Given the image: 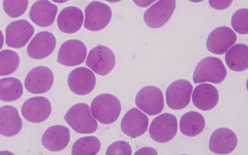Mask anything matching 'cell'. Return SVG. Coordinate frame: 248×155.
<instances>
[{
	"label": "cell",
	"instance_id": "cell-3",
	"mask_svg": "<svg viewBox=\"0 0 248 155\" xmlns=\"http://www.w3.org/2000/svg\"><path fill=\"white\" fill-rule=\"evenodd\" d=\"M227 75L226 69L219 59L207 57L201 60L194 70L193 80L195 83L210 82L221 83Z\"/></svg>",
	"mask_w": 248,
	"mask_h": 155
},
{
	"label": "cell",
	"instance_id": "cell-29",
	"mask_svg": "<svg viewBox=\"0 0 248 155\" xmlns=\"http://www.w3.org/2000/svg\"><path fill=\"white\" fill-rule=\"evenodd\" d=\"M231 25L235 31L240 34L248 32V10L241 8L235 11L232 16Z\"/></svg>",
	"mask_w": 248,
	"mask_h": 155
},
{
	"label": "cell",
	"instance_id": "cell-33",
	"mask_svg": "<svg viewBox=\"0 0 248 155\" xmlns=\"http://www.w3.org/2000/svg\"><path fill=\"white\" fill-rule=\"evenodd\" d=\"M134 155H158V154L154 148L151 147H144L136 151Z\"/></svg>",
	"mask_w": 248,
	"mask_h": 155
},
{
	"label": "cell",
	"instance_id": "cell-35",
	"mask_svg": "<svg viewBox=\"0 0 248 155\" xmlns=\"http://www.w3.org/2000/svg\"><path fill=\"white\" fill-rule=\"evenodd\" d=\"M0 155H15L12 152L8 151H0Z\"/></svg>",
	"mask_w": 248,
	"mask_h": 155
},
{
	"label": "cell",
	"instance_id": "cell-17",
	"mask_svg": "<svg viewBox=\"0 0 248 155\" xmlns=\"http://www.w3.org/2000/svg\"><path fill=\"white\" fill-rule=\"evenodd\" d=\"M56 43V38L51 32L40 31L33 37L28 45L27 54L34 59L45 58L53 52Z\"/></svg>",
	"mask_w": 248,
	"mask_h": 155
},
{
	"label": "cell",
	"instance_id": "cell-13",
	"mask_svg": "<svg viewBox=\"0 0 248 155\" xmlns=\"http://www.w3.org/2000/svg\"><path fill=\"white\" fill-rule=\"evenodd\" d=\"M51 106L49 101L43 96H35L26 100L21 107L24 118L33 123L45 121L50 114Z\"/></svg>",
	"mask_w": 248,
	"mask_h": 155
},
{
	"label": "cell",
	"instance_id": "cell-28",
	"mask_svg": "<svg viewBox=\"0 0 248 155\" xmlns=\"http://www.w3.org/2000/svg\"><path fill=\"white\" fill-rule=\"evenodd\" d=\"M19 64V57L16 52L10 49L0 51V76L13 73Z\"/></svg>",
	"mask_w": 248,
	"mask_h": 155
},
{
	"label": "cell",
	"instance_id": "cell-4",
	"mask_svg": "<svg viewBox=\"0 0 248 155\" xmlns=\"http://www.w3.org/2000/svg\"><path fill=\"white\" fill-rule=\"evenodd\" d=\"M177 131V120L173 114H161L152 121L149 132L151 138L159 143L167 142L171 140Z\"/></svg>",
	"mask_w": 248,
	"mask_h": 155
},
{
	"label": "cell",
	"instance_id": "cell-1",
	"mask_svg": "<svg viewBox=\"0 0 248 155\" xmlns=\"http://www.w3.org/2000/svg\"><path fill=\"white\" fill-rule=\"evenodd\" d=\"M64 119L78 133H93L97 129V123L92 115L90 108L85 103H78L72 106Z\"/></svg>",
	"mask_w": 248,
	"mask_h": 155
},
{
	"label": "cell",
	"instance_id": "cell-25",
	"mask_svg": "<svg viewBox=\"0 0 248 155\" xmlns=\"http://www.w3.org/2000/svg\"><path fill=\"white\" fill-rule=\"evenodd\" d=\"M205 121L200 113L190 111L184 114L181 117L179 127L181 133L188 137L200 134L204 129Z\"/></svg>",
	"mask_w": 248,
	"mask_h": 155
},
{
	"label": "cell",
	"instance_id": "cell-7",
	"mask_svg": "<svg viewBox=\"0 0 248 155\" xmlns=\"http://www.w3.org/2000/svg\"><path fill=\"white\" fill-rule=\"evenodd\" d=\"M115 63V57L112 51L107 46L100 45L90 51L86 60L88 67L103 76L112 70Z\"/></svg>",
	"mask_w": 248,
	"mask_h": 155
},
{
	"label": "cell",
	"instance_id": "cell-15",
	"mask_svg": "<svg viewBox=\"0 0 248 155\" xmlns=\"http://www.w3.org/2000/svg\"><path fill=\"white\" fill-rule=\"evenodd\" d=\"M67 82L72 92L78 95H84L93 90L96 79L91 70L85 67H79L69 73Z\"/></svg>",
	"mask_w": 248,
	"mask_h": 155
},
{
	"label": "cell",
	"instance_id": "cell-21",
	"mask_svg": "<svg viewBox=\"0 0 248 155\" xmlns=\"http://www.w3.org/2000/svg\"><path fill=\"white\" fill-rule=\"evenodd\" d=\"M219 99L218 92L213 85L208 83H202L197 85L194 89L192 101L198 108L206 111L213 108Z\"/></svg>",
	"mask_w": 248,
	"mask_h": 155
},
{
	"label": "cell",
	"instance_id": "cell-20",
	"mask_svg": "<svg viewBox=\"0 0 248 155\" xmlns=\"http://www.w3.org/2000/svg\"><path fill=\"white\" fill-rule=\"evenodd\" d=\"M70 139L69 130L65 126L56 125L48 127L44 133L43 145L50 151H60L68 145Z\"/></svg>",
	"mask_w": 248,
	"mask_h": 155
},
{
	"label": "cell",
	"instance_id": "cell-26",
	"mask_svg": "<svg viewBox=\"0 0 248 155\" xmlns=\"http://www.w3.org/2000/svg\"><path fill=\"white\" fill-rule=\"evenodd\" d=\"M23 86L21 81L14 77L0 79V100L12 102L18 99L23 94Z\"/></svg>",
	"mask_w": 248,
	"mask_h": 155
},
{
	"label": "cell",
	"instance_id": "cell-11",
	"mask_svg": "<svg viewBox=\"0 0 248 155\" xmlns=\"http://www.w3.org/2000/svg\"><path fill=\"white\" fill-rule=\"evenodd\" d=\"M34 32L33 27L26 20L13 21L5 29L6 44L11 47L21 48L27 44Z\"/></svg>",
	"mask_w": 248,
	"mask_h": 155
},
{
	"label": "cell",
	"instance_id": "cell-34",
	"mask_svg": "<svg viewBox=\"0 0 248 155\" xmlns=\"http://www.w3.org/2000/svg\"><path fill=\"white\" fill-rule=\"evenodd\" d=\"M4 43V37L2 31L0 30V49L2 48Z\"/></svg>",
	"mask_w": 248,
	"mask_h": 155
},
{
	"label": "cell",
	"instance_id": "cell-37",
	"mask_svg": "<svg viewBox=\"0 0 248 155\" xmlns=\"http://www.w3.org/2000/svg\"><path fill=\"white\" fill-rule=\"evenodd\" d=\"M40 155H43L42 154H40Z\"/></svg>",
	"mask_w": 248,
	"mask_h": 155
},
{
	"label": "cell",
	"instance_id": "cell-24",
	"mask_svg": "<svg viewBox=\"0 0 248 155\" xmlns=\"http://www.w3.org/2000/svg\"><path fill=\"white\" fill-rule=\"evenodd\" d=\"M225 61L228 67L237 72L243 71L248 67V47L243 44H237L226 52Z\"/></svg>",
	"mask_w": 248,
	"mask_h": 155
},
{
	"label": "cell",
	"instance_id": "cell-30",
	"mask_svg": "<svg viewBox=\"0 0 248 155\" xmlns=\"http://www.w3.org/2000/svg\"><path fill=\"white\" fill-rule=\"evenodd\" d=\"M28 3V0H4L3 8L6 14L10 17L16 18L21 16L25 12Z\"/></svg>",
	"mask_w": 248,
	"mask_h": 155
},
{
	"label": "cell",
	"instance_id": "cell-2",
	"mask_svg": "<svg viewBox=\"0 0 248 155\" xmlns=\"http://www.w3.org/2000/svg\"><path fill=\"white\" fill-rule=\"evenodd\" d=\"M93 117L103 124H110L119 117L121 105L119 99L109 93L96 96L91 105Z\"/></svg>",
	"mask_w": 248,
	"mask_h": 155
},
{
	"label": "cell",
	"instance_id": "cell-12",
	"mask_svg": "<svg viewBox=\"0 0 248 155\" xmlns=\"http://www.w3.org/2000/svg\"><path fill=\"white\" fill-rule=\"evenodd\" d=\"M87 55V48L80 40L71 39L64 42L61 46L57 62L67 66H74L81 64Z\"/></svg>",
	"mask_w": 248,
	"mask_h": 155
},
{
	"label": "cell",
	"instance_id": "cell-32",
	"mask_svg": "<svg viewBox=\"0 0 248 155\" xmlns=\"http://www.w3.org/2000/svg\"><path fill=\"white\" fill-rule=\"evenodd\" d=\"M232 1V0H209V3L213 8L222 10L229 7Z\"/></svg>",
	"mask_w": 248,
	"mask_h": 155
},
{
	"label": "cell",
	"instance_id": "cell-8",
	"mask_svg": "<svg viewBox=\"0 0 248 155\" xmlns=\"http://www.w3.org/2000/svg\"><path fill=\"white\" fill-rule=\"evenodd\" d=\"M192 90V85L187 80L180 79L173 81L166 91L168 106L175 110L184 108L190 102Z\"/></svg>",
	"mask_w": 248,
	"mask_h": 155
},
{
	"label": "cell",
	"instance_id": "cell-31",
	"mask_svg": "<svg viewBox=\"0 0 248 155\" xmlns=\"http://www.w3.org/2000/svg\"><path fill=\"white\" fill-rule=\"evenodd\" d=\"M132 150L129 143L120 140L111 144L107 148L106 155H131Z\"/></svg>",
	"mask_w": 248,
	"mask_h": 155
},
{
	"label": "cell",
	"instance_id": "cell-10",
	"mask_svg": "<svg viewBox=\"0 0 248 155\" xmlns=\"http://www.w3.org/2000/svg\"><path fill=\"white\" fill-rule=\"evenodd\" d=\"M54 76L47 67L39 66L32 69L27 74L24 82L25 88L33 94L43 93L49 91L53 83Z\"/></svg>",
	"mask_w": 248,
	"mask_h": 155
},
{
	"label": "cell",
	"instance_id": "cell-23",
	"mask_svg": "<svg viewBox=\"0 0 248 155\" xmlns=\"http://www.w3.org/2000/svg\"><path fill=\"white\" fill-rule=\"evenodd\" d=\"M22 122L17 109L12 106L0 108V134L12 137L21 130Z\"/></svg>",
	"mask_w": 248,
	"mask_h": 155
},
{
	"label": "cell",
	"instance_id": "cell-22",
	"mask_svg": "<svg viewBox=\"0 0 248 155\" xmlns=\"http://www.w3.org/2000/svg\"><path fill=\"white\" fill-rule=\"evenodd\" d=\"M83 19V14L80 9L75 6H69L60 12L57 22L61 31L66 33H73L81 28Z\"/></svg>",
	"mask_w": 248,
	"mask_h": 155
},
{
	"label": "cell",
	"instance_id": "cell-16",
	"mask_svg": "<svg viewBox=\"0 0 248 155\" xmlns=\"http://www.w3.org/2000/svg\"><path fill=\"white\" fill-rule=\"evenodd\" d=\"M149 124L148 117L136 108L129 110L123 118L121 127L124 133L131 138L143 134Z\"/></svg>",
	"mask_w": 248,
	"mask_h": 155
},
{
	"label": "cell",
	"instance_id": "cell-14",
	"mask_svg": "<svg viewBox=\"0 0 248 155\" xmlns=\"http://www.w3.org/2000/svg\"><path fill=\"white\" fill-rule=\"evenodd\" d=\"M235 33L226 26L217 27L209 34L206 47L210 52L218 55L224 54L236 41Z\"/></svg>",
	"mask_w": 248,
	"mask_h": 155
},
{
	"label": "cell",
	"instance_id": "cell-27",
	"mask_svg": "<svg viewBox=\"0 0 248 155\" xmlns=\"http://www.w3.org/2000/svg\"><path fill=\"white\" fill-rule=\"evenodd\" d=\"M100 147V141L94 136L81 138L73 144L72 155H95Z\"/></svg>",
	"mask_w": 248,
	"mask_h": 155
},
{
	"label": "cell",
	"instance_id": "cell-19",
	"mask_svg": "<svg viewBox=\"0 0 248 155\" xmlns=\"http://www.w3.org/2000/svg\"><path fill=\"white\" fill-rule=\"evenodd\" d=\"M58 7L47 0H39L31 6L29 16L36 25L41 27L51 25L55 19Z\"/></svg>",
	"mask_w": 248,
	"mask_h": 155
},
{
	"label": "cell",
	"instance_id": "cell-36",
	"mask_svg": "<svg viewBox=\"0 0 248 155\" xmlns=\"http://www.w3.org/2000/svg\"></svg>",
	"mask_w": 248,
	"mask_h": 155
},
{
	"label": "cell",
	"instance_id": "cell-5",
	"mask_svg": "<svg viewBox=\"0 0 248 155\" xmlns=\"http://www.w3.org/2000/svg\"><path fill=\"white\" fill-rule=\"evenodd\" d=\"M85 16L84 28L91 31H99L108 24L112 12L106 4L93 1L85 8Z\"/></svg>",
	"mask_w": 248,
	"mask_h": 155
},
{
	"label": "cell",
	"instance_id": "cell-18",
	"mask_svg": "<svg viewBox=\"0 0 248 155\" xmlns=\"http://www.w3.org/2000/svg\"><path fill=\"white\" fill-rule=\"evenodd\" d=\"M237 144L235 134L231 129L221 127L215 130L211 134L209 150L217 154L226 155L232 152Z\"/></svg>",
	"mask_w": 248,
	"mask_h": 155
},
{
	"label": "cell",
	"instance_id": "cell-6",
	"mask_svg": "<svg viewBox=\"0 0 248 155\" xmlns=\"http://www.w3.org/2000/svg\"><path fill=\"white\" fill-rule=\"evenodd\" d=\"M136 106L149 115L160 113L164 106L162 91L154 86H147L141 89L135 98Z\"/></svg>",
	"mask_w": 248,
	"mask_h": 155
},
{
	"label": "cell",
	"instance_id": "cell-9",
	"mask_svg": "<svg viewBox=\"0 0 248 155\" xmlns=\"http://www.w3.org/2000/svg\"><path fill=\"white\" fill-rule=\"evenodd\" d=\"M175 6V0H158L145 11L144 21L151 28H160L170 19Z\"/></svg>",
	"mask_w": 248,
	"mask_h": 155
}]
</instances>
